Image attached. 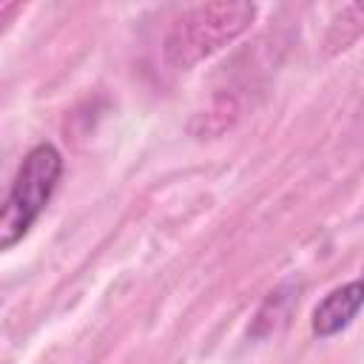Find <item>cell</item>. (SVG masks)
Masks as SVG:
<instances>
[{
    "label": "cell",
    "instance_id": "7a4b0ae2",
    "mask_svg": "<svg viewBox=\"0 0 364 364\" xmlns=\"http://www.w3.org/2000/svg\"><path fill=\"white\" fill-rule=\"evenodd\" d=\"M63 176V154L51 142L34 145L14 173L0 213V247H14L51 202Z\"/></svg>",
    "mask_w": 364,
    "mask_h": 364
},
{
    "label": "cell",
    "instance_id": "3957f363",
    "mask_svg": "<svg viewBox=\"0 0 364 364\" xmlns=\"http://www.w3.org/2000/svg\"><path fill=\"white\" fill-rule=\"evenodd\" d=\"M364 307V270L358 279L341 284V287H333L313 310V318H310V330L313 336L318 338H330L336 333H341L344 327L353 324V318L358 316V310Z\"/></svg>",
    "mask_w": 364,
    "mask_h": 364
},
{
    "label": "cell",
    "instance_id": "6da1fadb",
    "mask_svg": "<svg viewBox=\"0 0 364 364\" xmlns=\"http://www.w3.org/2000/svg\"><path fill=\"white\" fill-rule=\"evenodd\" d=\"M253 3H199L176 14L165 34V57L176 68H191L216 54L256 20Z\"/></svg>",
    "mask_w": 364,
    "mask_h": 364
},
{
    "label": "cell",
    "instance_id": "277c9868",
    "mask_svg": "<svg viewBox=\"0 0 364 364\" xmlns=\"http://www.w3.org/2000/svg\"><path fill=\"white\" fill-rule=\"evenodd\" d=\"M361 34H364V3H347V6H341V11L330 23L327 48L341 51L350 43H355Z\"/></svg>",
    "mask_w": 364,
    "mask_h": 364
}]
</instances>
